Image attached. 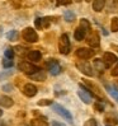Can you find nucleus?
Here are the masks:
<instances>
[{
  "label": "nucleus",
  "instance_id": "40",
  "mask_svg": "<svg viewBox=\"0 0 118 126\" xmlns=\"http://www.w3.org/2000/svg\"><path fill=\"white\" fill-rule=\"evenodd\" d=\"M112 47H113V48H117V51H118V46H114V45H113Z\"/></svg>",
  "mask_w": 118,
  "mask_h": 126
},
{
  "label": "nucleus",
  "instance_id": "9",
  "mask_svg": "<svg viewBox=\"0 0 118 126\" xmlns=\"http://www.w3.org/2000/svg\"><path fill=\"white\" fill-rule=\"evenodd\" d=\"M22 93H23L26 97L32 98L37 94V87L32 83H27V84H24L23 88H22Z\"/></svg>",
  "mask_w": 118,
  "mask_h": 126
},
{
  "label": "nucleus",
  "instance_id": "21",
  "mask_svg": "<svg viewBox=\"0 0 118 126\" xmlns=\"http://www.w3.org/2000/svg\"><path fill=\"white\" fill-rule=\"evenodd\" d=\"M104 5H105V0H94L93 9H94V12H102L104 9Z\"/></svg>",
  "mask_w": 118,
  "mask_h": 126
},
{
  "label": "nucleus",
  "instance_id": "12",
  "mask_svg": "<svg viewBox=\"0 0 118 126\" xmlns=\"http://www.w3.org/2000/svg\"><path fill=\"white\" fill-rule=\"evenodd\" d=\"M103 61H104V64H105L107 68H110V66L114 65V64L118 61V59H117V56H116L114 54H112V52H104V54H103Z\"/></svg>",
  "mask_w": 118,
  "mask_h": 126
},
{
  "label": "nucleus",
  "instance_id": "31",
  "mask_svg": "<svg viewBox=\"0 0 118 126\" xmlns=\"http://www.w3.org/2000/svg\"><path fill=\"white\" fill-rule=\"evenodd\" d=\"M84 126H98V122L95 118H89V120H86Z\"/></svg>",
  "mask_w": 118,
  "mask_h": 126
},
{
  "label": "nucleus",
  "instance_id": "32",
  "mask_svg": "<svg viewBox=\"0 0 118 126\" xmlns=\"http://www.w3.org/2000/svg\"><path fill=\"white\" fill-rule=\"evenodd\" d=\"M72 3V0H56L57 6H62V5H70Z\"/></svg>",
  "mask_w": 118,
  "mask_h": 126
},
{
  "label": "nucleus",
  "instance_id": "3",
  "mask_svg": "<svg viewBox=\"0 0 118 126\" xmlns=\"http://www.w3.org/2000/svg\"><path fill=\"white\" fill-rule=\"evenodd\" d=\"M22 38L27 42H29V43H36L38 41V34H37V32L33 28L27 27V28L23 29V32H22Z\"/></svg>",
  "mask_w": 118,
  "mask_h": 126
},
{
  "label": "nucleus",
  "instance_id": "39",
  "mask_svg": "<svg viewBox=\"0 0 118 126\" xmlns=\"http://www.w3.org/2000/svg\"><path fill=\"white\" fill-rule=\"evenodd\" d=\"M3 116V111H1V108H0V117Z\"/></svg>",
  "mask_w": 118,
  "mask_h": 126
},
{
  "label": "nucleus",
  "instance_id": "37",
  "mask_svg": "<svg viewBox=\"0 0 118 126\" xmlns=\"http://www.w3.org/2000/svg\"><path fill=\"white\" fill-rule=\"evenodd\" d=\"M52 126H65L64 124L58 122V121H52Z\"/></svg>",
  "mask_w": 118,
  "mask_h": 126
},
{
  "label": "nucleus",
  "instance_id": "10",
  "mask_svg": "<svg viewBox=\"0 0 118 126\" xmlns=\"http://www.w3.org/2000/svg\"><path fill=\"white\" fill-rule=\"evenodd\" d=\"M104 125L105 126H116L118 125V115L116 112H108L104 115Z\"/></svg>",
  "mask_w": 118,
  "mask_h": 126
},
{
  "label": "nucleus",
  "instance_id": "29",
  "mask_svg": "<svg viewBox=\"0 0 118 126\" xmlns=\"http://www.w3.org/2000/svg\"><path fill=\"white\" fill-rule=\"evenodd\" d=\"M37 105L38 106H51V105H53V103L51 99H41V101L37 102Z\"/></svg>",
  "mask_w": 118,
  "mask_h": 126
},
{
  "label": "nucleus",
  "instance_id": "17",
  "mask_svg": "<svg viewBox=\"0 0 118 126\" xmlns=\"http://www.w3.org/2000/svg\"><path fill=\"white\" fill-rule=\"evenodd\" d=\"M85 36H86V31L81 26H79L75 29V32H74V38H75L76 41H83L85 38Z\"/></svg>",
  "mask_w": 118,
  "mask_h": 126
},
{
  "label": "nucleus",
  "instance_id": "18",
  "mask_svg": "<svg viewBox=\"0 0 118 126\" xmlns=\"http://www.w3.org/2000/svg\"><path fill=\"white\" fill-rule=\"evenodd\" d=\"M14 105V101L10 97H6V95H0V106H3L5 108H10Z\"/></svg>",
  "mask_w": 118,
  "mask_h": 126
},
{
  "label": "nucleus",
  "instance_id": "4",
  "mask_svg": "<svg viewBox=\"0 0 118 126\" xmlns=\"http://www.w3.org/2000/svg\"><path fill=\"white\" fill-rule=\"evenodd\" d=\"M80 91H78V95L80 97V99H81L84 103H86V105H89V103H92V92L88 89V87L85 84H80L79 85Z\"/></svg>",
  "mask_w": 118,
  "mask_h": 126
},
{
  "label": "nucleus",
  "instance_id": "16",
  "mask_svg": "<svg viewBox=\"0 0 118 126\" xmlns=\"http://www.w3.org/2000/svg\"><path fill=\"white\" fill-rule=\"evenodd\" d=\"M28 77L31 78V79H33V80H37V81H45L46 78H47L46 73L43 71L42 69H39L38 71H36V73L31 74V75H28Z\"/></svg>",
  "mask_w": 118,
  "mask_h": 126
},
{
  "label": "nucleus",
  "instance_id": "33",
  "mask_svg": "<svg viewBox=\"0 0 118 126\" xmlns=\"http://www.w3.org/2000/svg\"><path fill=\"white\" fill-rule=\"evenodd\" d=\"M14 50L13 48H8V50H5V57H8V59H13L14 57Z\"/></svg>",
  "mask_w": 118,
  "mask_h": 126
},
{
  "label": "nucleus",
  "instance_id": "6",
  "mask_svg": "<svg viewBox=\"0 0 118 126\" xmlns=\"http://www.w3.org/2000/svg\"><path fill=\"white\" fill-rule=\"evenodd\" d=\"M52 108H53V111H55L57 115H60L61 117H64L66 121L72 122V116H71V113H70V111H67L65 107H62L61 105H57V103H53Z\"/></svg>",
  "mask_w": 118,
  "mask_h": 126
},
{
  "label": "nucleus",
  "instance_id": "43",
  "mask_svg": "<svg viewBox=\"0 0 118 126\" xmlns=\"http://www.w3.org/2000/svg\"><path fill=\"white\" fill-rule=\"evenodd\" d=\"M23 126H27V125H23Z\"/></svg>",
  "mask_w": 118,
  "mask_h": 126
},
{
  "label": "nucleus",
  "instance_id": "35",
  "mask_svg": "<svg viewBox=\"0 0 118 126\" xmlns=\"http://www.w3.org/2000/svg\"><path fill=\"white\" fill-rule=\"evenodd\" d=\"M15 48L18 50V52H19L20 55H26V54H28L27 48H26V47H23V46H17Z\"/></svg>",
  "mask_w": 118,
  "mask_h": 126
},
{
  "label": "nucleus",
  "instance_id": "42",
  "mask_svg": "<svg viewBox=\"0 0 118 126\" xmlns=\"http://www.w3.org/2000/svg\"><path fill=\"white\" fill-rule=\"evenodd\" d=\"M3 125H4V124H3V122H0V126H3Z\"/></svg>",
  "mask_w": 118,
  "mask_h": 126
},
{
  "label": "nucleus",
  "instance_id": "23",
  "mask_svg": "<svg viewBox=\"0 0 118 126\" xmlns=\"http://www.w3.org/2000/svg\"><path fill=\"white\" fill-rule=\"evenodd\" d=\"M6 38H8L9 41H17L18 38H19V32L18 31H10V32H8L6 33Z\"/></svg>",
  "mask_w": 118,
  "mask_h": 126
},
{
  "label": "nucleus",
  "instance_id": "34",
  "mask_svg": "<svg viewBox=\"0 0 118 126\" xmlns=\"http://www.w3.org/2000/svg\"><path fill=\"white\" fill-rule=\"evenodd\" d=\"M110 74H112V77H118V61L116 63L114 68L110 70Z\"/></svg>",
  "mask_w": 118,
  "mask_h": 126
},
{
  "label": "nucleus",
  "instance_id": "41",
  "mask_svg": "<svg viewBox=\"0 0 118 126\" xmlns=\"http://www.w3.org/2000/svg\"><path fill=\"white\" fill-rule=\"evenodd\" d=\"M85 1H86V3H90V1H92V0H85Z\"/></svg>",
  "mask_w": 118,
  "mask_h": 126
},
{
  "label": "nucleus",
  "instance_id": "8",
  "mask_svg": "<svg viewBox=\"0 0 118 126\" xmlns=\"http://www.w3.org/2000/svg\"><path fill=\"white\" fill-rule=\"evenodd\" d=\"M84 84L88 87V89H89L90 92H92V95L94 98H97L98 101H102V92L99 91V88L95 85V84H93L92 81H89V80H86V79H84Z\"/></svg>",
  "mask_w": 118,
  "mask_h": 126
},
{
  "label": "nucleus",
  "instance_id": "13",
  "mask_svg": "<svg viewBox=\"0 0 118 126\" xmlns=\"http://www.w3.org/2000/svg\"><path fill=\"white\" fill-rule=\"evenodd\" d=\"M86 42H88V45H89L90 47H93V48L99 47L100 41H99V36H98V33H97V32H92L89 36H88Z\"/></svg>",
  "mask_w": 118,
  "mask_h": 126
},
{
  "label": "nucleus",
  "instance_id": "28",
  "mask_svg": "<svg viewBox=\"0 0 118 126\" xmlns=\"http://www.w3.org/2000/svg\"><path fill=\"white\" fill-rule=\"evenodd\" d=\"M94 108H95V111H98V112H103L104 111V105L99 101V102H95L94 103Z\"/></svg>",
  "mask_w": 118,
  "mask_h": 126
},
{
  "label": "nucleus",
  "instance_id": "24",
  "mask_svg": "<svg viewBox=\"0 0 118 126\" xmlns=\"http://www.w3.org/2000/svg\"><path fill=\"white\" fill-rule=\"evenodd\" d=\"M64 18L66 22H74L75 20V13L71 12V10H66L64 14Z\"/></svg>",
  "mask_w": 118,
  "mask_h": 126
},
{
  "label": "nucleus",
  "instance_id": "14",
  "mask_svg": "<svg viewBox=\"0 0 118 126\" xmlns=\"http://www.w3.org/2000/svg\"><path fill=\"white\" fill-rule=\"evenodd\" d=\"M50 22H51V18H48V17L37 18L36 22H34V24H36V27L38 29H45V28H47L50 26Z\"/></svg>",
  "mask_w": 118,
  "mask_h": 126
},
{
  "label": "nucleus",
  "instance_id": "36",
  "mask_svg": "<svg viewBox=\"0 0 118 126\" xmlns=\"http://www.w3.org/2000/svg\"><path fill=\"white\" fill-rule=\"evenodd\" d=\"M3 91H4V92H12V91H13V85H12V84H5V85H3Z\"/></svg>",
  "mask_w": 118,
  "mask_h": 126
},
{
  "label": "nucleus",
  "instance_id": "30",
  "mask_svg": "<svg viewBox=\"0 0 118 126\" xmlns=\"http://www.w3.org/2000/svg\"><path fill=\"white\" fill-rule=\"evenodd\" d=\"M80 26H81L86 32L90 29V23H89V22H88L86 19H81V22H80Z\"/></svg>",
  "mask_w": 118,
  "mask_h": 126
},
{
  "label": "nucleus",
  "instance_id": "27",
  "mask_svg": "<svg viewBox=\"0 0 118 126\" xmlns=\"http://www.w3.org/2000/svg\"><path fill=\"white\" fill-rule=\"evenodd\" d=\"M9 3L14 9H19L22 6V0H9Z\"/></svg>",
  "mask_w": 118,
  "mask_h": 126
},
{
  "label": "nucleus",
  "instance_id": "25",
  "mask_svg": "<svg viewBox=\"0 0 118 126\" xmlns=\"http://www.w3.org/2000/svg\"><path fill=\"white\" fill-rule=\"evenodd\" d=\"M110 31L112 32H118V18L114 17L110 20Z\"/></svg>",
  "mask_w": 118,
  "mask_h": 126
},
{
  "label": "nucleus",
  "instance_id": "26",
  "mask_svg": "<svg viewBox=\"0 0 118 126\" xmlns=\"http://www.w3.org/2000/svg\"><path fill=\"white\" fill-rule=\"evenodd\" d=\"M13 59H8V57H5L4 60H3V66L5 69H10L12 66H13Z\"/></svg>",
  "mask_w": 118,
  "mask_h": 126
},
{
  "label": "nucleus",
  "instance_id": "20",
  "mask_svg": "<svg viewBox=\"0 0 118 126\" xmlns=\"http://www.w3.org/2000/svg\"><path fill=\"white\" fill-rule=\"evenodd\" d=\"M107 68L104 61H103V59L100 60V59H95L94 60V70H98L99 73H103L104 71V69Z\"/></svg>",
  "mask_w": 118,
  "mask_h": 126
},
{
  "label": "nucleus",
  "instance_id": "19",
  "mask_svg": "<svg viewBox=\"0 0 118 126\" xmlns=\"http://www.w3.org/2000/svg\"><path fill=\"white\" fill-rule=\"evenodd\" d=\"M31 126H48V124L46 121V117L39 116V118H32Z\"/></svg>",
  "mask_w": 118,
  "mask_h": 126
},
{
  "label": "nucleus",
  "instance_id": "1",
  "mask_svg": "<svg viewBox=\"0 0 118 126\" xmlns=\"http://www.w3.org/2000/svg\"><path fill=\"white\" fill-rule=\"evenodd\" d=\"M70 48H71V46H70L69 36L66 34V33L61 34L60 40H58V51H60V54L67 55V54L70 52Z\"/></svg>",
  "mask_w": 118,
  "mask_h": 126
},
{
  "label": "nucleus",
  "instance_id": "7",
  "mask_svg": "<svg viewBox=\"0 0 118 126\" xmlns=\"http://www.w3.org/2000/svg\"><path fill=\"white\" fill-rule=\"evenodd\" d=\"M19 70L23 71L24 74H27V75H31V74L38 71L39 68H38V66H36V65H33L31 61H22L19 64Z\"/></svg>",
  "mask_w": 118,
  "mask_h": 126
},
{
  "label": "nucleus",
  "instance_id": "5",
  "mask_svg": "<svg viewBox=\"0 0 118 126\" xmlns=\"http://www.w3.org/2000/svg\"><path fill=\"white\" fill-rule=\"evenodd\" d=\"M46 68L51 73V75H58L61 73V65L58 64L56 59H50L46 61Z\"/></svg>",
  "mask_w": 118,
  "mask_h": 126
},
{
  "label": "nucleus",
  "instance_id": "15",
  "mask_svg": "<svg viewBox=\"0 0 118 126\" xmlns=\"http://www.w3.org/2000/svg\"><path fill=\"white\" fill-rule=\"evenodd\" d=\"M27 57H28V60H31L32 63H38V61L42 60V54L39 52V51H37V50L28 51Z\"/></svg>",
  "mask_w": 118,
  "mask_h": 126
},
{
  "label": "nucleus",
  "instance_id": "38",
  "mask_svg": "<svg viewBox=\"0 0 118 126\" xmlns=\"http://www.w3.org/2000/svg\"><path fill=\"white\" fill-rule=\"evenodd\" d=\"M114 87L118 89V79H116V80H114Z\"/></svg>",
  "mask_w": 118,
  "mask_h": 126
},
{
  "label": "nucleus",
  "instance_id": "22",
  "mask_svg": "<svg viewBox=\"0 0 118 126\" xmlns=\"http://www.w3.org/2000/svg\"><path fill=\"white\" fill-rule=\"evenodd\" d=\"M105 89L108 91V93L110 94V95H112V97L118 102V89H117V88L116 87H110V85H105Z\"/></svg>",
  "mask_w": 118,
  "mask_h": 126
},
{
  "label": "nucleus",
  "instance_id": "2",
  "mask_svg": "<svg viewBox=\"0 0 118 126\" xmlns=\"http://www.w3.org/2000/svg\"><path fill=\"white\" fill-rule=\"evenodd\" d=\"M76 68H78V70H80L86 77H93L94 75V71H93L92 65L88 63L86 60H83V59L78 60L76 61Z\"/></svg>",
  "mask_w": 118,
  "mask_h": 126
},
{
  "label": "nucleus",
  "instance_id": "11",
  "mask_svg": "<svg viewBox=\"0 0 118 126\" xmlns=\"http://www.w3.org/2000/svg\"><path fill=\"white\" fill-rule=\"evenodd\" d=\"M76 56L79 59H83V60H88V59L94 56V51L90 48H86V47H81V48L76 50Z\"/></svg>",
  "mask_w": 118,
  "mask_h": 126
}]
</instances>
